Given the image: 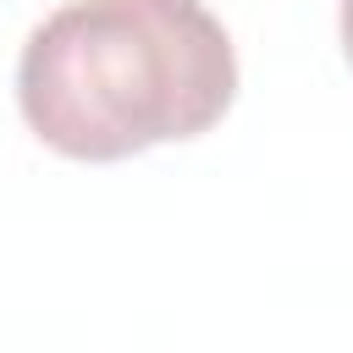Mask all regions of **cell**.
Instances as JSON below:
<instances>
[{"label":"cell","mask_w":353,"mask_h":353,"mask_svg":"<svg viewBox=\"0 0 353 353\" xmlns=\"http://www.w3.org/2000/svg\"><path fill=\"white\" fill-rule=\"evenodd\" d=\"M237 94V50L204 0H66L17 61V105L66 160H127L210 132Z\"/></svg>","instance_id":"1"},{"label":"cell","mask_w":353,"mask_h":353,"mask_svg":"<svg viewBox=\"0 0 353 353\" xmlns=\"http://www.w3.org/2000/svg\"><path fill=\"white\" fill-rule=\"evenodd\" d=\"M336 33H342V55H347V66H353V0H342V11H336Z\"/></svg>","instance_id":"2"}]
</instances>
